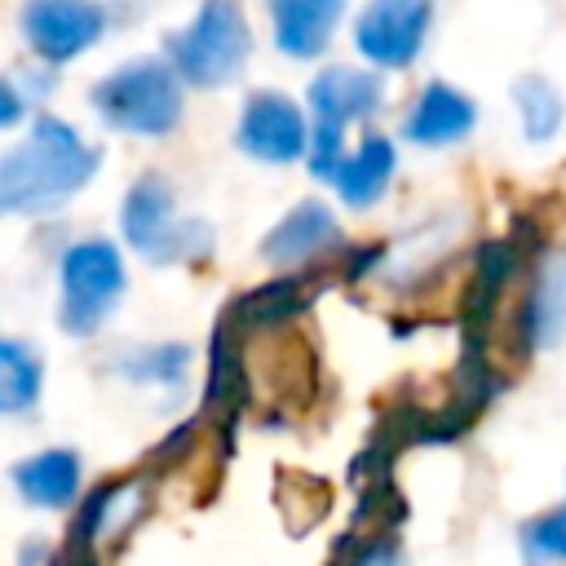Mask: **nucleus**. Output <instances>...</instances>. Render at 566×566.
<instances>
[{
  "label": "nucleus",
  "mask_w": 566,
  "mask_h": 566,
  "mask_svg": "<svg viewBox=\"0 0 566 566\" xmlns=\"http://www.w3.org/2000/svg\"><path fill=\"white\" fill-rule=\"evenodd\" d=\"M181 80L168 66V57H133L124 66H115L111 75H102L88 93L97 119L111 133H128V137H168L181 124Z\"/></svg>",
  "instance_id": "nucleus-2"
},
{
  "label": "nucleus",
  "mask_w": 566,
  "mask_h": 566,
  "mask_svg": "<svg viewBox=\"0 0 566 566\" xmlns=\"http://www.w3.org/2000/svg\"><path fill=\"white\" fill-rule=\"evenodd\" d=\"M310 177L332 181L336 164L345 159V128L354 119H371L385 102V84L376 71L363 66H323L310 80Z\"/></svg>",
  "instance_id": "nucleus-5"
},
{
  "label": "nucleus",
  "mask_w": 566,
  "mask_h": 566,
  "mask_svg": "<svg viewBox=\"0 0 566 566\" xmlns=\"http://www.w3.org/2000/svg\"><path fill=\"white\" fill-rule=\"evenodd\" d=\"M340 18H345V0H270L274 49L296 62L318 57L327 53Z\"/></svg>",
  "instance_id": "nucleus-12"
},
{
  "label": "nucleus",
  "mask_w": 566,
  "mask_h": 566,
  "mask_svg": "<svg viewBox=\"0 0 566 566\" xmlns=\"http://www.w3.org/2000/svg\"><path fill=\"white\" fill-rule=\"evenodd\" d=\"M394 164H398L394 142L385 133H367L354 150H345V159L332 172V186H336L340 203L345 208H371L385 195V186L394 177Z\"/></svg>",
  "instance_id": "nucleus-14"
},
{
  "label": "nucleus",
  "mask_w": 566,
  "mask_h": 566,
  "mask_svg": "<svg viewBox=\"0 0 566 566\" xmlns=\"http://www.w3.org/2000/svg\"><path fill=\"white\" fill-rule=\"evenodd\" d=\"M340 239L336 212L323 199H301L283 221H274V230L261 239V256L270 265H305L314 256H323L332 243Z\"/></svg>",
  "instance_id": "nucleus-11"
},
{
  "label": "nucleus",
  "mask_w": 566,
  "mask_h": 566,
  "mask_svg": "<svg viewBox=\"0 0 566 566\" xmlns=\"http://www.w3.org/2000/svg\"><path fill=\"white\" fill-rule=\"evenodd\" d=\"M513 102H517V115H522V133L531 142H544L562 128L566 106H562V93L544 75H522L513 84Z\"/></svg>",
  "instance_id": "nucleus-17"
},
{
  "label": "nucleus",
  "mask_w": 566,
  "mask_h": 566,
  "mask_svg": "<svg viewBox=\"0 0 566 566\" xmlns=\"http://www.w3.org/2000/svg\"><path fill=\"white\" fill-rule=\"evenodd\" d=\"M22 115H27V97H22V88H18L13 80L0 75V128L22 124Z\"/></svg>",
  "instance_id": "nucleus-20"
},
{
  "label": "nucleus",
  "mask_w": 566,
  "mask_h": 566,
  "mask_svg": "<svg viewBox=\"0 0 566 566\" xmlns=\"http://www.w3.org/2000/svg\"><path fill=\"white\" fill-rule=\"evenodd\" d=\"M97 172V146L66 119L35 115L22 142L0 155V212L49 217L71 203Z\"/></svg>",
  "instance_id": "nucleus-1"
},
{
  "label": "nucleus",
  "mask_w": 566,
  "mask_h": 566,
  "mask_svg": "<svg viewBox=\"0 0 566 566\" xmlns=\"http://www.w3.org/2000/svg\"><path fill=\"white\" fill-rule=\"evenodd\" d=\"M354 566H407V562H402V553H398L394 539H371V544L358 548Z\"/></svg>",
  "instance_id": "nucleus-19"
},
{
  "label": "nucleus",
  "mask_w": 566,
  "mask_h": 566,
  "mask_svg": "<svg viewBox=\"0 0 566 566\" xmlns=\"http://www.w3.org/2000/svg\"><path fill=\"white\" fill-rule=\"evenodd\" d=\"M119 230H124V243L150 265H190V261H203L217 243L203 217L177 212V195L164 172H142L128 186L119 208Z\"/></svg>",
  "instance_id": "nucleus-3"
},
{
  "label": "nucleus",
  "mask_w": 566,
  "mask_h": 566,
  "mask_svg": "<svg viewBox=\"0 0 566 566\" xmlns=\"http://www.w3.org/2000/svg\"><path fill=\"white\" fill-rule=\"evenodd\" d=\"M124 252L111 239H75L57 261V327L66 336H97L124 296Z\"/></svg>",
  "instance_id": "nucleus-6"
},
{
  "label": "nucleus",
  "mask_w": 566,
  "mask_h": 566,
  "mask_svg": "<svg viewBox=\"0 0 566 566\" xmlns=\"http://www.w3.org/2000/svg\"><path fill=\"white\" fill-rule=\"evenodd\" d=\"M522 544L531 557H548V562H566V504L553 513H539L522 526Z\"/></svg>",
  "instance_id": "nucleus-18"
},
{
  "label": "nucleus",
  "mask_w": 566,
  "mask_h": 566,
  "mask_svg": "<svg viewBox=\"0 0 566 566\" xmlns=\"http://www.w3.org/2000/svg\"><path fill=\"white\" fill-rule=\"evenodd\" d=\"M106 4L97 0H22L18 9V31L31 49L35 62L62 66L88 53L106 35Z\"/></svg>",
  "instance_id": "nucleus-7"
},
{
  "label": "nucleus",
  "mask_w": 566,
  "mask_h": 566,
  "mask_svg": "<svg viewBox=\"0 0 566 566\" xmlns=\"http://www.w3.org/2000/svg\"><path fill=\"white\" fill-rule=\"evenodd\" d=\"M433 0H367L354 18V49L376 71H402L420 57Z\"/></svg>",
  "instance_id": "nucleus-8"
},
{
  "label": "nucleus",
  "mask_w": 566,
  "mask_h": 566,
  "mask_svg": "<svg viewBox=\"0 0 566 566\" xmlns=\"http://www.w3.org/2000/svg\"><path fill=\"white\" fill-rule=\"evenodd\" d=\"M234 146L248 159L270 164V168L296 164V159H305V146H310V119H305V111L287 93L261 88V93H252L239 106Z\"/></svg>",
  "instance_id": "nucleus-9"
},
{
  "label": "nucleus",
  "mask_w": 566,
  "mask_h": 566,
  "mask_svg": "<svg viewBox=\"0 0 566 566\" xmlns=\"http://www.w3.org/2000/svg\"><path fill=\"white\" fill-rule=\"evenodd\" d=\"M478 124V106L469 93H460L455 84H424L402 119V137L416 146H451L460 137H469Z\"/></svg>",
  "instance_id": "nucleus-10"
},
{
  "label": "nucleus",
  "mask_w": 566,
  "mask_h": 566,
  "mask_svg": "<svg viewBox=\"0 0 566 566\" xmlns=\"http://www.w3.org/2000/svg\"><path fill=\"white\" fill-rule=\"evenodd\" d=\"M168 66L190 88H221L239 80L252 57V27L239 0H199L195 18L164 40Z\"/></svg>",
  "instance_id": "nucleus-4"
},
{
  "label": "nucleus",
  "mask_w": 566,
  "mask_h": 566,
  "mask_svg": "<svg viewBox=\"0 0 566 566\" xmlns=\"http://www.w3.org/2000/svg\"><path fill=\"white\" fill-rule=\"evenodd\" d=\"M9 482L31 509H71L80 495V455L71 447L31 451L9 469Z\"/></svg>",
  "instance_id": "nucleus-13"
},
{
  "label": "nucleus",
  "mask_w": 566,
  "mask_h": 566,
  "mask_svg": "<svg viewBox=\"0 0 566 566\" xmlns=\"http://www.w3.org/2000/svg\"><path fill=\"white\" fill-rule=\"evenodd\" d=\"M44 394V363L27 340L0 336V416L35 411Z\"/></svg>",
  "instance_id": "nucleus-15"
},
{
  "label": "nucleus",
  "mask_w": 566,
  "mask_h": 566,
  "mask_svg": "<svg viewBox=\"0 0 566 566\" xmlns=\"http://www.w3.org/2000/svg\"><path fill=\"white\" fill-rule=\"evenodd\" d=\"M186 363H190V349H186V345H177V340L124 345V349L111 358V367H115L124 380H133V385H164V389L181 385Z\"/></svg>",
  "instance_id": "nucleus-16"
}]
</instances>
